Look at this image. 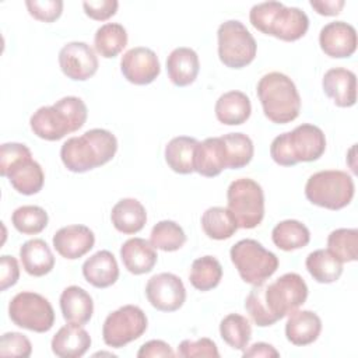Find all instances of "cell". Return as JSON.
<instances>
[{
    "instance_id": "44",
    "label": "cell",
    "mask_w": 358,
    "mask_h": 358,
    "mask_svg": "<svg viewBox=\"0 0 358 358\" xmlns=\"http://www.w3.org/2000/svg\"><path fill=\"white\" fill-rule=\"evenodd\" d=\"M25 6L28 13L38 21L53 22L56 21L63 11L62 0H27Z\"/></svg>"
},
{
    "instance_id": "46",
    "label": "cell",
    "mask_w": 358,
    "mask_h": 358,
    "mask_svg": "<svg viewBox=\"0 0 358 358\" xmlns=\"http://www.w3.org/2000/svg\"><path fill=\"white\" fill-rule=\"evenodd\" d=\"M20 278V266L15 257L3 255L0 257V289L6 291L7 288L17 284Z\"/></svg>"
},
{
    "instance_id": "2",
    "label": "cell",
    "mask_w": 358,
    "mask_h": 358,
    "mask_svg": "<svg viewBox=\"0 0 358 358\" xmlns=\"http://www.w3.org/2000/svg\"><path fill=\"white\" fill-rule=\"evenodd\" d=\"M87 106L78 96H64L50 106H41L29 119L35 136L57 141L66 134L81 129L87 120Z\"/></svg>"
},
{
    "instance_id": "19",
    "label": "cell",
    "mask_w": 358,
    "mask_h": 358,
    "mask_svg": "<svg viewBox=\"0 0 358 358\" xmlns=\"http://www.w3.org/2000/svg\"><path fill=\"white\" fill-rule=\"evenodd\" d=\"M323 91L340 108H350L357 102V77L344 67L327 70L322 78Z\"/></svg>"
},
{
    "instance_id": "24",
    "label": "cell",
    "mask_w": 358,
    "mask_h": 358,
    "mask_svg": "<svg viewBox=\"0 0 358 358\" xmlns=\"http://www.w3.org/2000/svg\"><path fill=\"white\" fill-rule=\"evenodd\" d=\"M60 310L67 323L84 326L94 313V302L91 295L78 285H70L60 295Z\"/></svg>"
},
{
    "instance_id": "7",
    "label": "cell",
    "mask_w": 358,
    "mask_h": 358,
    "mask_svg": "<svg viewBox=\"0 0 358 358\" xmlns=\"http://www.w3.org/2000/svg\"><path fill=\"white\" fill-rule=\"evenodd\" d=\"M228 210L236 218L238 227L256 228L264 217V193L262 186L250 178L231 182L227 190Z\"/></svg>"
},
{
    "instance_id": "34",
    "label": "cell",
    "mask_w": 358,
    "mask_h": 358,
    "mask_svg": "<svg viewBox=\"0 0 358 358\" xmlns=\"http://www.w3.org/2000/svg\"><path fill=\"white\" fill-rule=\"evenodd\" d=\"M273 243L285 252L305 248L310 241V232L305 224L296 220H284L271 231Z\"/></svg>"
},
{
    "instance_id": "33",
    "label": "cell",
    "mask_w": 358,
    "mask_h": 358,
    "mask_svg": "<svg viewBox=\"0 0 358 358\" xmlns=\"http://www.w3.org/2000/svg\"><path fill=\"white\" fill-rule=\"evenodd\" d=\"M201 228L204 234L215 241L231 238L238 231V222L234 214L225 207H210L201 215Z\"/></svg>"
},
{
    "instance_id": "8",
    "label": "cell",
    "mask_w": 358,
    "mask_h": 358,
    "mask_svg": "<svg viewBox=\"0 0 358 358\" xmlns=\"http://www.w3.org/2000/svg\"><path fill=\"white\" fill-rule=\"evenodd\" d=\"M218 57L229 69H243L256 57L257 45L249 29L238 20H228L218 27Z\"/></svg>"
},
{
    "instance_id": "15",
    "label": "cell",
    "mask_w": 358,
    "mask_h": 358,
    "mask_svg": "<svg viewBox=\"0 0 358 358\" xmlns=\"http://www.w3.org/2000/svg\"><path fill=\"white\" fill-rule=\"evenodd\" d=\"M123 77L136 85L151 84L161 73L159 60L154 50L144 46L129 49L120 60Z\"/></svg>"
},
{
    "instance_id": "17",
    "label": "cell",
    "mask_w": 358,
    "mask_h": 358,
    "mask_svg": "<svg viewBox=\"0 0 358 358\" xmlns=\"http://www.w3.org/2000/svg\"><path fill=\"white\" fill-rule=\"evenodd\" d=\"M53 248L69 260H76L87 255L95 243L94 232L85 225H67L53 235Z\"/></svg>"
},
{
    "instance_id": "42",
    "label": "cell",
    "mask_w": 358,
    "mask_h": 358,
    "mask_svg": "<svg viewBox=\"0 0 358 358\" xmlns=\"http://www.w3.org/2000/svg\"><path fill=\"white\" fill-rule=\"evenodd\" d=\"M32 352L31 341L27 336L17 331H8L1 336L0 355L3 357H22L28 358Z\"/></svg>"
},
{
    "instance_id": "14",
    "label": "cell",
    "mask_w": 358,
    "mask_h": 358,
    "mask_svg": "<svg viewBox=\"0 0 358 358\" xmlns=\"http://www.w3.org/2000/svg\"><path fill=\"white\" fill-rule=\"evenodd\" d=\"M287 144L294 164L319 159L326 150V137L320 127L302 123L292 131H287Z\"/></svg>"
},
{
    "instance_id": "50",
    "label": "cell",
    "mask_w": 358,
    "mask_h": 358,
    "mask_svg": "<svg viewBox=\"0 0 358 358\" xmlns=\"http://www.w3.org/2000/svg\"><path fill=\"white\" fill-rule=\"evenodd\" d=\"M280 352L267 343H255L249 348H245L242 352V357H278Z\"/></svg>"
},
{
    "instance_id": "39",
    "label": "cell",
    "mask_w": 358,
    "mask_h": 358,
    "mask_svg": "<svg viewBox=\"0 0 358 358\" xmlns=\"http://www.w3.org/2000/svg\"><path fill=\"white\" fill-rule=\"evenodd\" d=\"M327 250L341 263L358 259V231L355 228H338L327 236Z\"/></svg>"
},
{
    "instance_id": "36",
    "label": "cell",
    "mask_w": 358,
    "mask_h": 358,
    "mask_svg": "<svg viewBox=\"0 0 358 358\" xmlns=\"http://www.w3.org/2000/svg\"><path fill=\"white\" fill-rule=\"evenodd\" d=\"M222 278V266L214 256H201L192 263L189 281L199 291L215 288Z\"/></svg>"
},
{
    "instance_id": "29",
    "label": "cell",
    "mask_w": 358,
    "mask_h": 358,
    "mask_svg": "<svg viewBox=\"0 0 358 358\" xmlns=\"http://www.w3.org/2000/svg\"><path fill=\"white\" fill-rule=\"evenodd\" d=\"M224 169L227 168L221 138L208 137L199 141L194 150V172L206 178H214Z\"/></svg>"
},
{
    "instance_id": "1",
    "label": "cell",
    "mask_w": 358,
    "mask_h": 358,
    "mask_svg": "<svg viewBox=\"0 0 358 358\" xmlns=\"http://www.w3.org/2000/svg\"><path fill=\"white\" fill-rule=\"evenodd\" d=\"M116 151L115 134L105 129H91L64 141L60 148V158L70 172L83 173L105 165L115 157Z\"/></svg>"
},
{
    "instance_id": "16",
    "label": "cell",
    "mask_w": 358,
    "mask_h": 358,
    "mask_svg": "<svg viewBox=\"0 0 358 358\" xmlns=\"http://www.w3.org/2000/svg\"><path fill=\"white\" fill-rule=\"evenodd\" d=\"M319 45L324 55L330 57H350L357 50V31L344 21L329 22L320 29Z\"/></svg>"
},
{
    "instance_id": "27",
    "label": "cell",
    "mask_w": 358,
    "mask_h": 358,
    "mask_svg": "<svg viewBox=\"0 0 358 358\" xmlns=\"http://www.w3.org/2000/svg\"><path fill=\"white\" fill-rule=\"evenodd\" d=\"M110 221L119 232L133 235L144 228L147 222V213L138 200L122 199L112 207Z\"/></svg>"
},
{
    "instance_id": "26",
    "label": "cell",
    "mask_w": 358,
    "mask_h": 358,
    "mask_svg": "<svg viewBox=\"0 0 358 358\" xmlns=\"http://www.w3.org/2000/svg\"><path fill=\"white\" fill-rule=\"evenodd\" d=\"M218 122L227 126H238L245 123L252 113L249 96L242 91H228L222 94L214 106Z\"/></svg>"
},
{
    "instance_id": "4",
    "label": "cell",
    "mask_w": 358,
    "mask_h": 358,
    "mask_svg": "<svg viewBox=\"0 0 358 358\" xmlns=\"http://www.w3.org/2000/svg\"><path fill=\"white\" fill-rule=\"evenodd\" d=\"M256 92L264 116L270 122L285 124L298 117L301 112V96L288 76L280 71L264 74L257 83Z\"/></svg>"
},
{
    "instance_id": "11",
    "label": "cell",
    "mask_w": 358,
    "mask_h": 358,
    "mask_svg": "<svg viewBox=\"0 0 358 358\" xmlns=\"http://www.w3.org/2000/svg\"><path fill=\"white\" fill-rule=\"evenodd\" d=\"M148 326V320L141 308L124 305L109 313L102 326L103 343L112 348H122L140 338Z\"/></svg>"
},
{
    "instance_id": "49",
    "label": "cell",
    "mask_w": 358,
    "mask_h": 358,
    "mask_svg": "<svg viewBox=\"0 0 358 358\" xmlns=\"http://www.w3.org/2000/svg\"><path fill=\"white\" fill-rule=\"evenodd\" d=\"M310 7L320 15H337L340 14L341 8L344 7V0H310Z\"/></svg>"
},
{
    "instance_id": "48",
    "label": "cell",
    "mask_w": 358,
    "mask_h": 358,
    "mask_svg": "<svg viewBox=\"0 0 358 358\" xmlns=\"http://www.w3.org/2000/svg\"><path fill=\"white\" fill-rule=\"evenodd\" d=\"M137 357L138 358L175 357V352L168 343H165L162 340H150L140 347V350L137 351Z\"/></svg>"
},
{
    "instance_id": "13",
    "label": "cell",
    "mask_w": 358,
    "mask_h": 358,
    "mask_svg": "<svg viewBox=\"0 0 358 358\" xmlns=\"http://www.w3.org/2000/svg\"><path fill=\"white\" fill-rule=\"evenodd\" d=\"M59 66L63 74L74 81H85L98 70V57L85 42H69L59 52Z\"/></svg>"
},
{
    "instance_id": "45",
    "label": "cell",
    "mask_w": 358,
    "mask_h": 358,
    "mask_svg": "<svg viewBox=\"0 0 358 358\" xmlns=\"http://www.w3.org/2000/svg\"><path fill=\"white\" fill-rule=\"evenodd\" d=\"M119 3L116 0H96L84 1L83 8L85 14L95 21H105L116 14Z\"/></svg>"
},
{
    "instance_id": "28",
    "label": "cell",
    "mask_w": 358,
    "mask_h": 358,
    "mask_svg": "<svg viewBox=\"0 0 358 358\" xmlns=\"http://www.w3.org/2000/svg\"><path fill=\"white\" fill-rule=\"evenodd\" d=\"M22 268L32 277H42L55 267V256L43 239H29L20 248Z\"/></svg>"
},
{
    "instance_id": "37",
    "label": "cell",
    "mask_w": 358,
    "mask_h": 358,
    "mask_svg": "<svg viewBox=\"0 0 358 358\" xmlns=\"http://www.w3.org/2000/svg\"><path fill=\"white\" fill-rule=\"evenodd\" d=\"M220 334L231 348L243 351L252 338V326L245 316L229 313L220 323Z\"/></svg>"
},
{
    "instance_id": "12",
    "label": "cell",
    "mask_w": 358,
    "mask_h": 358,
    "mask_svg": "<svg viewBox=\"0 0 358 358\" xmlns=\"http://www.w3.org/2000/svg\"><path fill=\"white\" fill-rule=\"evenodd\" d=\"M145 296L157 310L175 312L186 301V288L176 274L159 273L147 281Z\"/></svg>"
},
{
    "instance_id": "20",
    "label": "cell",
    "mask_w": 358,
    "mask_h": 358,
    "mask_svg": "<svg viewBox=\"0 0 358 358\" xmlns=\"http://www.w3.org/2000/svg\"><path fill=\"white\" fill-rule=\"evenodd\" d=\"M50 347L56 357L78 358L91 347V337L83 326L69 323L57 330L52 338Z\"/></svg>"
},
{
    "instance_id": "9",
    "label": "cell",
    "mask_w": 358,
    "mask_h": 358,
    "mask_svg": "<svg viewBox=\"0 0 358 358\" xmlns=\"http://www.w3.org/2000/svg\"><path fill=\"white\" fill-rule=\"evenodd\" d=\"M8 316L15 326L35 333H46L55 323V310L50 302L32 291L18 292L10 301Z\"/></svg>"
},
{
    "instance_id": "38",
    "label": "cell",
    "mask_w": 358,
    "mask_h": 358,
    "mask_svg": "<svg viewBox=\"0 0 358 358\" xmlns=\"http://www.w3.org/2000/svg\"><path fill=\"white\" fill-rule=\"evenodd\" d=\"M150 243L164 252L179 250L186 243V234L183 228L171 220L157 222L150 234Z\"/></svg>"
},
{
    "instance_id": "41",
    "label": "cell",
    "mask_w": 358,
    "mask_h": 358,
    "mask_svg": "<svg viewBox=\"0 0 358 358\" xmlns=\"http://www.w3.org/2000/svg\"><path fill=\"white\" fill-rule=\"evenodd\" d=\"M264 288H266L264 282L259 285H253V288L250 289V292L245 299V309L259 327H267L275 323V320L271 317V315L268 313L264 305V299H263Z\"/></svg>"
},
{
    "instance_id": "40",
    "label": "cell",
    "mask_w": 358,
    "mask_h": 358,
    "mask_svg": "<svg viewBox=\"0 0 358 358\" xmlns=\"http://www.w3.org/2000/svg\"><path fill=\"white\" fill-rule=\"evenodd\" d=\"M48 213L39 206H21L14 210L11 222L14 228L24 235H36L48 225Z\"/></svg>"
},
{
    "instance_id": "21",
    "label": "cell",
    "mask_w": 358,
    "mask_h": 358,
    "mask_svg": "<svg viewBox=\"0 0 358 358\" xmlns=\"http://www.w3.org/2000/svg\"><path fill=\"white\" fill-rule=\"evenodd\" d=\"M120 259L126 270L134 275L150 273L157 263L155 248L143 238H130L120 248Z\"/></svg>"
},
{
    "instance_id": "18",
    "label": "cell",
    "mask_w": 358,
    "mask_h": 358,
    "mask_svg": "<svg viewBox=\"0 0 358 358\" xmlns=\"http://www.w3.org/2000/svg\"><path fill=\"white\" fill-rule=\"evenodd\" d=\"M1 176L7 178L10 185L21 194L31 196L42 190L45 173L42 166L32 159V154L25 155L11 164Z\"/></svg>"
},
{
    "instance_id": "32",
    "label": "cell",
    "mask_w": 358,
    "mask_h": 358,
    "mask_svg": "<svg viewBox=\"0 0 358 358\" xmlns=\"http://www.w3.org/2000/svg\"><path fill=\"white\" fill-rule=\"evenodd\" d=\"M305 266L313 280L320 284L334 282L343 274V263L327 249L310 252L305 260Z\"/></svg>"
},
{
    "instance_id": "43",
    "label": "cell",
    "mask_w": 358,
    "mask_h": 358,
    "mask_svg": "<svg viewBox=\"0 0 358 358\" xmlns=\"http://www.w3.org/2000/svg\"><path fill=\"white\" fill-rule=\"evenodd\" d=\"M178 357L182 358H192V357H208V358H218L220 352L217 348V344L207 338H199L196 341L193 340H183L178 347Z\"/></svg>"
},
{
    "instance_id": "22",
    "label": "cell",
    "mask_w": 358,
    "mask_h": 358,
    "mask_svg": "<svg viewBox=\"0 0 358 358\" xmlns=\"http://www.w3.org/2000/svg\"><path fill=\"white\" fill-rule=\"evenodd\" d=\"M83 275L95 288H108L119 278V266L109 250H98L83 264Z\"/></svg>"
},
{
    "instance_id": "25",
    "label": "cell",
    "mask_w": 358,
    "mask_h": 358,
    "mask_svg": "<svg viewBox=\"0 0 358 358\" xmlns=\"http://www.w3.org/2000/svg\"><path fill=\"white\" fill-rule=\"evenodd\" d=\"M322 320L312 310H294L285 323V337L294 345H308L317 340Z\"/></svg>"
},
{
    "instance_id": "30",
    "label": "cell",
    "mask_w": 358,
    "mask_h": 358,
    "mask_svg": "<svg viewBox=\"0 0 358 358\" xmlns=\"http://www.w3.org/2000/svg\"><path fill=\"white\" fill-rule=\"evenodd\" d=\"M197 140L189 136L173 137L165 147V161L168 166L180 175L194 172V150Z\"/></svg>"
},
{
    "instance_id": "31",
    "label": "cell",
    "mask_w": 358,
    "mask_h": 358,
    "mask_svg": "<svg viewBox=\"0 0 358 358\" xmlns=\"http://www.w3.org/2000/svg\"><path fill=\"white\" fill-rule=\"evenodd\" d=\"M220 138L227 169H241L252 161L255 147L250 137L243 133H228Z\"/></svg>"
},
{
    "instance_id": "3",
    "label": "cell",
    "mask_w": 358,
    "mask_h": 358,
    "mask_svg": "<svg viewBox=\"0 0 358 358\" xmlns=\"http://www.w3.org/2000/svg\"><path fill=\"white\" fill-rule=\"evenodd\" d=\"M249 21L262 34L285 42L301 39L309 28L305 11L298 7H285L280 1L255 4L249 13Z\"/></svg>"
},
{
    "instance_id": "35",
    "label": "cell",
    "mask_w": 358,
    "mask_h": 358,
    "mask_svg": "<svg viewBox=\"0 0 358 358\" xmlns=\"http://www.w3.org/2000/svg\"><path fill=\"white\" fill-rule=\"evenodd\" d=\"M127 45L126 28L119 22H106L101 25L94 36L96 53L105 59L116 57Z\"/></svg>"
},
{
    "instance_id": "23",
    "label": "cell",
    "mask_w": 358,
    "mask_h": 358,
    "mask_svg": "<svg viewBox=\"0 0 358 358\" xmlns=\"http://www.w3.org/2000/svg\"><path fill=\"white\" fill-rule=\"evenodd\" d=\"M200 70L197 53L190 48H176L166 59V71L171 83L176 87H187L194 83Z\"/></svg>"
},
{
    "instance_id": "10",
    "label": "cell",
    "mask_w": 358,
    "mask_h": 358,
    "mask_svg": "<svg viewBox=\"0 0 358 358\" xmlns=\"http://www.w3.org/2000/svg\"><path fill=\"white\" fill-rule=\"evenodd\" d=\"M308 285L296 273H285L274 282L266 285L263 299L271 317L278 322L305 303Z\"/></svg>"
},
{
    "instance_id": "5",
    "label": "cell",
    "mask_w": 358,
    "mask_h": 358,
    "mask_svg": "<svg viewBox=\"0 0 358 358\" xmlns=\"http://www.w3.org/2000/svg\"><path fill=\"white\" fill-rule=\"evenodd\" d=\"M354 192L351 175L338 169L319 171L310 175L305 185V196L312 204L333 211L347 207Z\"/></svg>"
},
{
    "instance_id": "6",
    "label": "cell",
    "mask_w": 358,
    "mask_h": 358,
    "mask_svg": "<svg viewBox=\"0 0 358 358\" xmlns=\"http://www.w3.org/2000/svg\"><path fill=\"white\" fill-rule=\"evenodd\" d=\"M229 256L241 278L250 285L263 284L278 268V257L255 239L236 242Z\"/></svg>"
},
{
    "instance_id": "47",
    "label": "cell",
    "mask_w": 358,
    "mask_h": 358,
    "mask_svg": "<svg viewBox=\"0 0 358 358\" xmlns=\"http://www.w3.org/2000/svg\"><path fill=\"white\" fill-rule=\"evenodd\" d=\"M31 150L21 143H4L0 147V173H3L17 159L29 155Z\"/></svg>"
}]
</instances>
